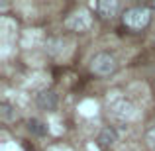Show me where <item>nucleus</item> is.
Wrapping results in <instances>:
<instances>
[{
	"label": "nucleus",
	"instance_id": "obj_1",
	"mask_svg": "<svg viewBox=\"0 0 155 151\" xmlns=\"http://www.w3.org/2000/svg\"><path fill=\"white\" fill-rule=\"evenodd\" d=\"M120 20H122V26L126 30L134 31V34H140V31L149 28V24L153 20V10L149 6H143V4H136V6L126 8L122 12Z\"/></svg>",
	"mask_w": 155,
	"mask_h": 151
},
{
	"label": "nucleus",
	"instance_id": "obj_2",
	"mask_svg": "<svg viewBox=\"0 0 155 151\" xmlns=\"http://www.w3.org/2000/svg\"><path fill=\"white\" fill-rule=\"evenodd\" d=\"M118 71V59L114 53L110 51H98L91 59V73L100 79H108V77L116 75Z\"/></svg>",
	"mask_w": 155,
	"mask_h": 151
},
{
	"label": "nucleus",
	"instance_id": "obj_3",
	"mask_svg": "<svg viewBox=\"0 0 155 151\" xmlns=\"http://www.w3.org/2000/svg\"><path fill=\"white\" fill-rule=\"evenodd\" d=\"M108 114L118 122H130L136 116V104L126 96H116L108 102Z\"/></svg>",
	"mask_w": 155,
	"mask_h": 151
},
{
	"label": "nucleus",
	"instance_id": "obj_4",
	"mask_svg": "<svg viewBox=\"0 0 155 151\" xmlns=\"http://www.w3.org/2000/svg\"><path fill=\"white\" fill-rule=\"evenodd\" d=\"M63 24L69 31H79V34H83V31H88L92 28V14L87 8H77V10H73L71 14L65 18Z\"/></svg>",
	"mask_w": 155,
	"mask_h": 151
},
{
	"label": "nucleus",
	"instance_id": "obj_5",
	"mask_svg": "<svg viewBox=\"0 0 155 151\" xmlns=\"http://www.w3.org/2000/svg\"><path fill=\"white\" fill-rule=\"evenodd\" d=\"M35 104L43 112H53L59 106V96H57V92L53 88H43V90H39L35 94Z\"/></svg>",
	"mask_w": 155,
	"mask_h": 151
},
{
	"label": "nucleus",
	"instance_id": "obj_6",
	"mask_svg": "<svg viewBox=\"0 0 155 151\" xmlns=\"http://www.w3.org/2000/svg\"><path fill=\"white\" fill-rule=\"evenodd\" d=\"M122 10V4L118 0H100V2L94 4V12L98 18L102 20H114ZM122 16V14H120Z\"/></svg>",
	"mask_w": 155,
	"mask_h": 151
},
{
	"label": "nucleus",
	"instance_id": "obj_7",
	"mask_svg": "<svg viewBox=\"0 0 155 151\" xmlns=\"http://www.w3.org/2000/svg\"><path fill=\"white\" fill-rule=\"evenodd\" d=\"M118 141V132L114 126H106V128H102L98 132V136H96V143H98V147L102 149H110L114 147Z\"/></svg>",
	"mask_w": 155,
	"mask_h": 151
},
{
	"label": "nucleus",
	"instance_id": "obj_8",
	"mask_svg": "<svg viewBox=\"0 0 155 151\" xmlns=\"http://www.w3.org/2000/svg\"><path fill=\"white\" fill-rule=\"evenodd\" d=\"M0 118L4 122H14L18 118V112H16V106H12L10 102H0Z\"/></svg>",
	"mask_w": 155,
	"mask_h": 151
},
{
	"label": "nucleus",
	"instance_id": "obj_9",
	"mask_svg": "<svg viewBox=\"0 0 155 151\" xmlns=\"http://www.w3.org/2000/svg\"><path fill=\"white\" fill-rule=\"evenodd\" d=\"M28 132L34 133V136H45L47 126L41 120H38V118H31V120H28Z\"/></svg>",
	"mask_w": 155,
	"mask_h": 151
},
{
	"label": "nucleus",
	"instance_id": "obj_10",
	"mask_svg": "<svg viewBox=\"0 0 155 151\" xmlns=\"http://www.w3.org/2000/svg\"><path fill=\"white\" fill-rule=\"evenodd\" d=\"M143 141H145V147H147L149 151H155V124L149 126V128L145 130Z\"/></svg>",
	"mask_w": 155,
	"mask_h": 151
},
{
	"label": "nucleus",
	"instance_id": "obj_11",
	"mask_svg": "<svg viewBox=\"0 0 155 151\" xmlns=\"http://www.w3.org/2000/svg\"><path fill=\"white\" fill-rule=\"evenodd\" d=\"M149 8H151V10H155V2H151V4H149Z\"/></svg>",
	"mask_w": 155,
	"mask_h": 151
}]
</instances>
